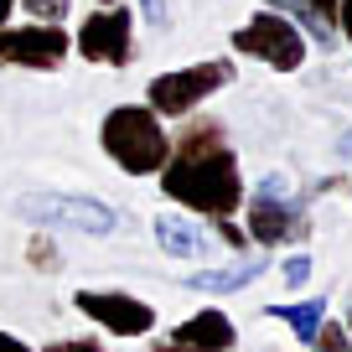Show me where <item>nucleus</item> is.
Listing matches in <instances>:
<instances>
[{"instance_id":"f257e3e1","label":"nucleus","mask_w":352,"mask_h":352,"mask_svg":"<svg viewBox=\"0 0 352 352\" xmlns=\"http://www.w3.org/2000/svg\"><path fill=\"white\" fill-rule=\"evenodd\" d=\"M192 124L171 135V155L155 176H161L166 202H176L182 212H197V218H233L243 208V171H239V151H233L228 130L218 120H202L187 114Z\"/></svg>"},{"instance_id":"f03ea898","label":"nucleus","mask_w":352,"mask_h":352,"mask_svg":"<svg viewBox=\"0 0 352 352\" xmlns=\"http://www.w3.org/2000/svg\"><path fill=\"white\" fill-rule=\"evenodd\" d=\"M99 145L124 176H155L171 155V130L151 104H114L99 124Z\"/></svg>"},{"instance_id":"7ed1b4c3","label":"nucleus","mask_w":352,"mask_h":352,"mask_svg":"<svg viewBox=\"0 0 352 352\" xmlns=\"http://www.w3.org/2000/svg\"><path fill=\"white\" fill-rule=\"evenodd\" d=\"M249 202V223H243V233H249V243H259V249H285V243L306 239L311 233V218H306V202L296 197V187H290V176L270 171L254 187Z\"/></svg>"},{"instance_id":"20e7f679","label":"nucleus","mask_w":352,"mask_h":352,"mask_svg":"<svg viewBox=\"0 0 352 352\" xmlns=\"http://www.w3.org/2000/svg\"><path fill=\"white\" fill-rule=\"evenodd\" d=\"M233 83V57H208V63H192V67H171V73H155L145 83V104H151L161 120H187L197 114L212 94Z\"/></svg>"},{"instance_id":"39448f33","label":"nucleus","mask_w":352,"mask_h":352,"mask_svg":"<svg viewBox=\"0 0 352 352\" xmlns=\"http://www.w3.org/2000/svg\"><path fill=\"white\" fill-rule=\"evenodd\" d=\"M16 212L32 228H67V233H88V239H109L124 228L120 208L99 197H78V192H26V197H16Z\"/></svg>"},{"instance_id":"423d86ee","label":"nucleus","mask_w":352,"mask_h":352,"mask_svg":"<svg viewBox=\"0 0 352 352\" xmlns=\"http://www.w3.org/2000/svg\"><path fill=\"white\" fill-rule=\"evenodd\" d=\"M233 52L275 67V73H296V67H306V32L296 21H285L280 11H254L233 32Z\"/></svg>"},{"instance_id":"0eeeda50","label":"nucleus","mask_w":352,"mask_h":352,"mask_svg":"<svg viewBox=\"0 0 352 352\" xmlns=\"http://www.w3.org/2000/svg\"><path fill=\"white\" fill-rule=\"evenodd\" d=\"M73 52L94 67H130L135 63V11L130 6H99L73 32Z\"/></svg>"},{"instance_id":"6e6552de","label":"nucleus","mask_w":352,"mask_h":352,"mask_svg":"<svg viewBox=\"0 0 352 352\" xmlns=\"http://www.w3.org/2000/svg\"><path fill=\"white\" fill-rule=\"evenodd\" d=\"M73 52L67 26H0V67H26V73H57Z\"/></svg>"},{"instance_id":"1a4fd4ad","label":"nucleus","mask_w":352,"mask_h":352,"mask_svg":"<svg viewBox=\"0 0 352 352\" xmlns=\"http://www.w3.org/2000/svg\"><path fill=\"white\" fill-rule=\"evenodd\" d=\"M73 306L83 311L94 327H104L109 337H124V342L155 331L151 300H135L130 290H73Z\"/></svg>"},{"instance_id":"9d476101","label":"nucleus","mask_w":352,"mask_h":352,"mask_svg":"<svg viewBox=\"0 0 352 352\" xmlns=\"http://www.w3.org/2000/svg\"><path fill=\"white\" fill-rule=\"evenodd\" d=\"M166 342H171V352H233L239 347V327L218 306H202L187 321H176Z\"/></svg>"},{"instance_id":"9b49d317","label":"nucleus","mask_w":352,"mask_h":352,"mask_svg":"<svg viewBox=\"0 0 352 352\" xmlns=\"http://www.w3.org/2000/svg\"><path fill=\"white\" fill-rule=\"evenodd\" d=\"M151 233L171 259H208L212 254V233L202 228L192 212H155L151 218Z\"/></svg>"},{"instance_id":"f8f14e48","label":"nucleus","mask_w":352,"mask_h":352,"mask_svg":"<svg viewBox=\"0 0 352 352\" xmlns=\"http://www.w3.org/2000/svg\"><path fill=\"white\" fill-rule=\"evenodd\" d=\"M259 275H264V259H239V264H218V270H192L182 285L202 290V296H233V290L254 285Z\"/></svg>"},{"instance_id":"ddd939ff","label":"nucleus","mask_w":352,"mask_h":352,"mask_svg":"<svg viewBox=\"0 0 352 352\" xmlns=\"http://www.w3.org/2000/svg\"><path fill=\"white\" fill-rule=\"evenodd\" d=\"M264 316L285 321V327L296 331V342H306V347H311L316 327L327 321V300H296V306H264Z\"/></svg>"},{"instance_id":"4468645a","label":"nucleus","mask_w":352,"mask_h":352,"mask_svg":"<svg viewBox=\"0 0 352 352\" xmlns=\"http://www.w3.org/2000/svg\"><path fill=\"white\" fill-rule=\"evenodd\" d=\"M16 11H26V21H42V26H67L73 0H16Z\"/></svg>"},{"instance_id":"2eb2a0df","label":"nucleus","mask_w":352,"mask_h":352,"mask_svg":"<svg viewBox=\"0 0 352 352\" xmlns=\"http://www.w3.org/2000/svg\"><path fill=\"white\" fill-rule=\"evenodd\" d=\"M311 352H352V337L342 321H321L316 337H311Z\"/></svg>"},{"instance_id":"dca6fc26","label":"nucleus","mask_w":352,"mask_h":352,"mask_svg":"<svg viewBox=\"0 0 352 352\" xmlns=\"http://www.w3.org/2000/svg\"><path fill=\"white\" fill-rule=\"evenodd\" d=\"M26 264H32V270H42V275H52V270H57V243L47 239V233H36V239L26 243Z\"/></svg>"},{"instance_id":"f3484780","label":"nucleus","mask_w":352,"mask_h":352,"mask_svg":"<svg viewBox=\"0 0 352 352\" xmlns=\"http://www.w3.org/2000/svg\"><path fill=\"white\" fill-rule=\"evenodd\" d=\"M280 280H285L290 290H296V285H306V280H311V254H290V259L280 264Z\"/></svg>"},{"instance_id":"a211bd4d","label":"nucleus","mask_w":352,"mask_h":352,"mask_svg":"<svg viewBox=\"0 0 352 352\" xmlns=\"http://www.w3.org/2000/svg\"><path fill=\"white\" fill-rule=\"evenodd\" d=\"M135 11L151 21V32H166V26H171V6H166V0H135Z\"/></svg>"},{"instance_id":"6ab92c4d","label":"nucleus","mask_w":352,"mask_h":352,"mask_svg":"<svg viewBox=\"0 0 352 352\" xmlns=\"http://www.w3.org/2000/svg\"><path fill=\"white\" fill-rule=\"evenodd\" d=\"M47 352H109L99 337H57V342H47Z\"/></svg>"},{"instance_id":"aec40b11","label":"nucleus","mask_w":352,"mask_h":352,"mask_svg":"<svg viewBox=\"0 0 352 352\" xmlns=\"http://www.w3.org/2000/svg\"><path fill=\"white\" fill-rule=\"evenodd\" d=\"M212 233H218V239L228 243V249H249V233H243L233 218H212Z\"/></svg>"},{"instance_id":"412c9836","label":"nucleus","mask_w":352,"mask_h":352,"mask_svg":"<svg viewBox=\"0 0 352 352\" xmlns=\"http://www.w3.org/2000/svg\"><path fill=\"white\" fill-rule=\"evenodd\" d=\"M296 6H306L311 16H321L327 26H337V0H296Z\"/></svg>"},{"instance_id":"4be33fe9","label":"nucleus","mask_w":352,"mask_h":352,"mask_svg":"<svg viewBox=\"0 0 352 352\" xmlns=\"http://www.w3.org/2000/svg\"><path fill=\"white\" fill-rule=\"evenodd\" d=\"M337 32L347 36V47H352V0H337Z\"/></svg>"},{"instance_id":"5701e85b","label":"nucleus","mask_w":352,"mask_h":352,"mask_svg":"<svg viewBox=\"0 0 352 352\" xmlns=\"http://www.w3.org/2000/svg\"><path fill=\"white\" fill-rule=\"evenodd\" d=\"M0 352H36V347H26V342L11 337V331H0Z\"/></svg>"},{"instance_id":"b1692460","label":"nucleus","mask_w":352,"mask_h":352,"mask_svg":"<svg viewBox=\"0 0 352 352\" xmlns=\"http://www.w3.org/2000/svg\"><path fill=\"white\" fill-rule=\"evenodd\" d=\"M11 16H16V0H0V26H11Z\"/></svg>"},{"instance_id":"393cba45","label":"nucleus","mask_w":352,"mask_h":352,"mask_svg":"<svg viewBox=\"0 0 352 352\" xmlns=\"http://www.w3.org/2000/svg\"><path fill=\"white\" fill-rule=\"evenodd\" d=\"M342 155H352V130H347V135H342Z\"/></svg>"},{"instance_id":"a878e982","label":"nucleus","mask_w":352,"mask_h":352,"mask_svg":"<svg viewBox=\"0 0 352 352\" xmlns=\"http://www.w3.org/2000/svg\"><path fill=\"white\" fill-rule=\"evenodd\" d=\"M342 327H347V337H352V300H347V316H342Z\"/></svg>"},{"instance_id":"bb28decb","label":"nucleus","mask_w":352,"mask_h":352,"mask_svg":"<svg viewBox=\"0 0 352 352\" xmlns=\"http://www.w3.org/2000/svg\"><path fill=\"white\" fill-rule=\"evenodd\" d=\"M151 352H171V342H151Z\"/></svg>"},{"instance_id":"cd10ccee","label":"nucleus","mask_w":352,"mask_h":352,"mask_svg":"<svg viewBox=\"0 0 352 352\" xmlns=\"http://www.w3.org/2000/svg\"><path fill=\"white\" fill-rule=\"evenodd\" d=\"M99 6H120V0H99Z\"/></svg>"}]
</instances>
